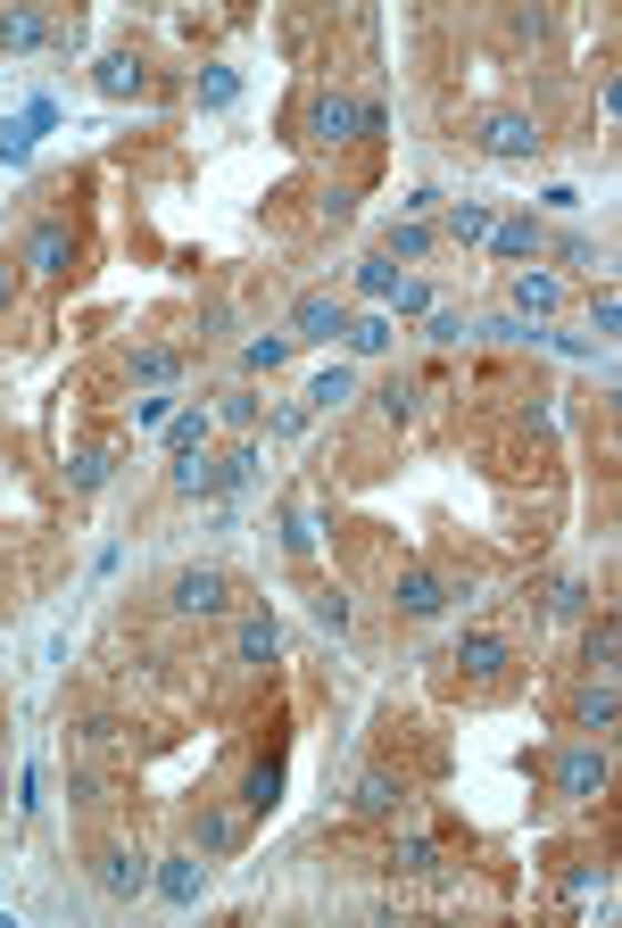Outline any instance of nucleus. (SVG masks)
I'll list each match as a JSON object with an SVG mask.
<instances>
[{"mask_svg": "<svg viewBox=\"0 0 622 928\" xmlns=\"http://www.w3.org/2000/svg\"><path fill=\"white\" fill-rule=\"evenodd\" d=\"M340 332H349V307H340L333 290H307V299L290 307V340H307V348H333Z\"/></svg>", "mask_w": 622, "mask_h": 928, "instance_id": "nucleus-1", "label": "nucleus"}, {"mask_svg": "<svg viewBox=\"0 0 622 928\" xmlns=\"http://www.w3.org/2000/svg\"><path fill=\"white\" fill-rule=\"evenodd\" d=\"M92 879H100V896L133 904V896L150 887V854H133V846H100V854H92Z\"/></svg>", "mask_w": 622, "mask_h": 928, "instance_id": "nucleus-2", "label": "nucleus"}, {"mask_svg": "<svg viewBox=\"0 0 622 928\" xmlns=\"http://www.w3.org/2000/svg\"><path fill=\"white\" fill-rule=\"evenodd\" d=\"M307 142H316V150L357 142V100L349 92H316V100H307Z\"/></svg>", "mask_w": 622, "mask_h": 928, "instance_id": "nucleus-3", "label": "nucleus"}, {"mask_svg": "<svg viewBox=\"0 0 622 928\" xmlns=\"http://www.w3.org/2000/svg\"><path fill=\"white\" fill-rule=\"evenodd\" d=\"M175 614H224V598H233V581H224L216 564H192V572H175Z\"/></svg>", "mask_w": 622, "mask_h": 928, "instance_id": "nucleus-4", "label": "nucleus"}, {"mask_svg": "<svg viewBox=\"0 0 622 928\" xmlns=\"http://www.w3.org/2000/svg\"><path fill=\"white\" fill-rule=\"evenodd\" d=\"M50 42H67L50 9H0V50H50Z\"/></svg>", "mask_w": 622, "mask_h": 928, "instance_id": "nucleus-5", "label": "nucleus"}, {"mask_svg": "<svg viewBox=\"0 0 622 928\" xmlns=\"http://www.w3.org/2000/svg\"><path fill=\"white\" fill-rule=\"evenodd\" d=\"M481 150H490V157H531V150H540V125L514 116V109H498V116H481Z\"/></svg>", "mask_w": 622, "mask_h": 928, "instance_id": "nucleus-6", "label": "nucleus"}, {"mask_svg": "<svg viewBox=\"0 0 622 928\" xmlns=\"http://www.w3.org/2000/svg\"><path fill=\"white\" fill-rule=\"evenodd\" d=\"M26 266H33V274H67V266H75V233H67L59 216L33 224V233H26Z\"/></svg>", "mask_w": 622, "mask_h": 928, "instance_id": "nucleus-7", "label": "nucleus"}, {"mask_svg": "<svg viewBox=\"0 0 622 928\" xmlns=\"http://www.w3.org/2000/svg\"><path fill=\"white\" fill-rule=\"evenodd\" d=\"M557 787L564 796H598V787H606V746H564L557 755Z\"/></svg>", "mask_w": 622, "mask_h": 928, "instance_id": "nucleus-8", "label": "nucleus"}, {"mask_svg": "<svg viewBox=\"0 0 622 928\" xmlns=\"http://www.w3.org/2000/svg\"><path fill=\"white\" fill-rule=\"evenodd\" d=\"M440 605H448V581H440V572H424V564L399 572V614H407V622H431Z\"/></svg>", "mask_w": 622, "mask_h": 928, "instance_id": "nucleus-9", "label": "nucleus"}, {"mask_svg": "<svg viewBox=\"0 0 622 928\" xmlns=\"http://www.w3.org/2000/svg\"><path fill=\"white\" fill-rule=\"evenodd\" d=\"M200 879H207V870L192 863V854H166V863L150 870V887H159L166 904H200Z\"/></svg>", "mask_w": 622, "mask_h": 928, "instance_id": "nucleus-10", "label": "nucleus"}, {"mask_svg": "<svg viewBox=\"0 0 622 928\" xmlns=\"http://www.w3.org/2000/svg\"><path fill=\"white\" fill-rule=\"evenodd\" d=\"M233 655H241V663H274V655H283V630H274V614H241Z\"/></svg>", "mask_w": 622, "mask_h": 928, "instance_id": "nucleus-11", "label": "nucleus"}, {"mask_svg": "<svg viewBox=\"0 0 622 928\" xmlns=\"http://www.w3.org/2000/svg\"><path fill=\"white\" fill-rule=\"evenodd\" d=\"M207 431H216V415H207V407H175V424H166L175 465H183V457H207Z\"/></svg>", "mask_w": 622, "mask_h": 928, "instance_id": "nucleus-12", "label": "nucleus"}, {"mask_svg": "<svg viewBox=\"0 0 622 928\" xmlns=\"http://www.w3.org/2000/svg\"><path fill=\"white\" fill-rule=\"evenodd\" d=\"M457 663L473 680H498L507 672V639H498V630H473V639H457Z\"/></svg>", "mask_w": 622, "mask_h": 928, "instance_id": "nucleus-13", "label": "nucleus"}, {"mask_svg": "<svg viewBox=\"0 0 622 928\" xmlns=\"http://www.w3.org/2000/svg\"><path fill=\"white\" fill-rule=\"evenodd\" d=\"M557 299H564V283H557V274H540V266H523V274H514V307H523V315H557Z\"/></svg>", "mask_w": 622, "mask_h": 928, "instance_id": "nucleus-14", "label": "nucleus"}, {"mask_svg": "<svg viewBox=\"0 0 622 928\" xmlns=\"http://www.w3.org/2000/svg\"><path fill=\"white\" fill-rule=\"evenodd\" d=\"M573 722H581V730H614V672H598L590 689L573 696Z\"/></svg>", "mask_w": 622, "mask_h": 928, "instance_id": "nucleus-15", "label": "nucleus"}, {"mask_svg": "<svg viewBox=\"0 0 622 928\" xmlns=\"http://www.w3.org/2000/svg\"><path fill=\"white\" fill-rule=\"evenodd\" d=\"M241 804H249V813H257V820H266V813H274V804H283V763H257V772H249V779H241Z\"/></svg>", "mask_w": 622, "mask_h": 928, "instance_id": "nucleus-16", "label": "nucleus"}, {"mask_svg": "<svg viewBox=\"0 0 622 928\" xmlns=\"http://www.w3.org/2000/svg\"><path fill=\"white\" fill-rule=\"evenodd\" d=\"M399 804H407V779H390V772L357 779V813H399Z\"/></svg>", "mask_w": 622, "mask_h": 928, "instance_id": "nucleus-17", "label": "nucleus"}, {"mask_svg": "<svg viewBox=\"0 0 622 928\" xmlns=\"http://www.w3.org/2000/svg\"><path fill=\"white\" fill-rule=\"evenodd\" d=\"M142 59H133V50H109V59H100V92H116V100H125V92H142Z\"/></svg>", "mask_w": 622, "mask_h": 928, "instance_id": "nucleus-18", "label": "nucleus"}, {"mask_svg": "<svg viewBox=\"0 0 622 928\" xmlns=\"http://www.w3.org/2000/svg\"><path fill=\"white\" fill-rule=\"evenodd\" d=\"M340 340H349V357H383V348H390V315H349Z\"/></svg>", "mask_w": 622, "mask_h": 928, "instance_id": "nucleus-19", "label": "nucleus"}, {"mask_svg": "<svg viewBox=\"0 0 622 928\" xmlns=\"http://www.w3.org/2000/svg\"><path fill=\"white\" fill-rule=\"evenodd\" d=\"M290 348H299L290 332H257V340L241 348V365H249V374H274V365H290Z\"/></svg>", "mask_w": 622, "mask_h": 928, "instance_id": "nucleus-20", "label": "nucleus"}, {"mask_svg": "<svg viewBox=\"0 0 622 928\" xmlns=\"http://www.w3.org/2000/svg\"><path fill=\"white\" fill-rule=\"evenodd\" d=\"M490 241H498V257H540V224H531V216L490 224Z\"/></svg>", "mask_w": 622, "mask_h": 928, "instance_id": "nucleus-21", "label": "nucleus"}, {"mask_svg": "<svg viewBox=\"0 0 622 928\" xmlns=\"http://www.w3.org/2000/svg\"><path fill=\"white\" fill-rule=\"evenodd\" d=\"M109 472H116V457H109V448H83V457H75V472H67V481H75V498H92V489L109 481Z\"/></svg>", "mask_w": 622, "mask_h": 928, "instance_id": "nucleus-22", "label": "nucleus"}, {"mask_svg": "<svg viewBox=\"0 0 622 928\" xmlns=\"http://www.w3.org/2000/svg\"><path fill=\"white\" fill-rule=\"evenodd\" d=\"M192 846L200 854H224V846H233V813H192Z\"/></svg>", "mask_w": 622, "mask_h": 928, "instance_id": "nucleus-23", "label": "nucleus"}, {"mask_svg": "<svg viewBox=\"0 0 622 928\" xmlns=\"http://www.w3.org/2000/svg\"><path fill=\"white\" fill-rule=\"evenodd\" d=\"M175 374H183L175 348H133V381H175Z\"/></svg>", "mask_w": 622, "mask_h": 928, "instance_id": "nucleus-24", "label": "nucleus"}, {"mask_svg": "<svg viewBox=\"0 0 622 928\" xmlns=\"http://www.w3.org/2000/svg\"><path fill=\"white\" fill-rule=\"evenodd\" d=\"M349 390H357V374H349V365H333V374H316V381H307V407H340Z\"/></svg>", "mask_w": 622, "mask_h": 928, "instance_id": "nucleus-25", "label": "nucleus"}, {"mask_svg": "<svg viewBox=\"0 0 622 928\" xmlns=\"http://www.w3.org/2000/svg\"><path fill=\"white\" fill-rule=\"evenodd\" d=\"M448 233H457V241H490V207L457 200V207H448Z\"/></svg>", "mask_w": 622, "mask_h": 928, "instance_id": "nucleus-26", "label": "nucleus"}, {"mask_svg": "<svg viewBox=\"0 0 622 928\" xmlns=\"http://www.w3.org/2000/svg\"><path fill=\"white\" fill-rule=\"evenodd\" d=\"M357 290H366V299H390V290H399V266H390V257H366V266H357Z\"/></svg>", "mask_w": 622, "mask_h": 928, "instance_id": "nucleus-27", "label": "nucleus"}, {"mask_svg": "<svg viewBox=\"0 0 622 928\" xmlns=\"http://www.w3.org/2000/svg\"><path fill=\"white\" fill-rule=\"evenodd\" d=\"M216 424H224V431H249V424H257V398H249V390H224V398H216Z\"/></svg>", "mask_w": 622, "mask_h": 928, "instance_id": "nucleus-28", "label": "nucleus"}, {"mask_svg": "<svg viewBox=\"0 0 622 928\" xmlns=\"http://www.w3.org/2000/svg\"><path fill=\"white\" fill-rule=\"evenodd\" d=\"M33 133H42V125H33V116H17V125H0V157H9V166H26Z\"/></svg>", "mask_w": 622, "mask_h": 928, "instance_id": "nucleus-29", "label": "nucleus"}, {"mask_svg": "<svg viewBox=\"0 0 622 928\" xmlns=\"http://www.w3.org/2000/svg\"><path fill=\"white\" fill-rule=\"evenodd\" d=\"M390 863H399V870H431V863H440V846L415 829V837H399V854H390Z\"/></svg>", "mask_w": 622, "mask_h": 928, "instance_id": "nucleus-30", "label": "nucleus"}, {"mask_svg": "<svg viewBox=\"0 0 622 928\" xmlns=\"http://www.w3.org/2000/svg\"><path fill=\"white\" fill-rule=\"evenodd\" d=\"M133 424H142V431H166V424H175V390L142 398V407H133Z\"/></svg>", "mask_w": 622, "mask_h": 928, "instance_id": "nucleus-31", "label": "nucleus"}, {"mask_svg": "<svg viewBox=\"0 0 622 928\" xmlns=\"http://www.w3.org/2000/svg\"><path fill=\"white\" fill-rule=\"evenodd\" d=\"M424 249H431L424 224H390V257H424Z\"/></svg>", "mask_w": 622, "mask_h": 928, "instance_id": "nucleus-32", "label": "nucleus"}, {"mask_svg": "<svg viewBox=\"0 0 622 928\" xmlns=\"http://www.w3.org/2000/svg\"><path fill=\"white\" fill-rule=\"evenodd\" d=\"M390 307H399V315H431V283H399V290H390Z\"/></svg>", "mask_w": 622, "mask_h": 928, "instance_id": "nucleus-33", "label": "nucleus"}, {"mask_svg": "<svg viewBox=\"0 0 622 928\" xmlns=\"http://www.w3.org/2000/svg\"><path fill=\"white\" fill-rule=\"evenodd\" d=\"M233 92H241V75H233V67H216V75L200 83V100H207V109H224V100H233Z\"/></svg>", "mask_w": 622, "mask_h": 928, "instance_id": "nucleus-34", "label": "nucleus"}, {"mask_svg": "<svg viewBox=\"0 0 622 928\" xmlns=\"http://www.w3.org/2000/svg\"><path fill=\"white\" fill-rule=\"evenodd\" d=\"M316 622H324V630H349V598H340V589H324V598H316Z\"/></svg>", "mask_w": 622, "mask_h": 928, "instance_id": "nucleus-35", "label": "nucleus"}, {"mask_svg": "<svg viewBox=\"0 0 622 928\" xmlns=\"http://www.w3.org/2000/svg\"><path fill=\"white\" fill-rule=\"evenodd\" d=\"M383 415H390V424H407V415H415V390H407V381H383Z\"/></svg>", "mask_w": 622, "mask_h": 928, "instance_id": "nucleus-36", "label": "nucleus"}, {"mask_svg": "<svg viewBox=\"0 0 622 928\" xmlns=\"http://www.w3.org/2000/svg\"><path fill=\"white\" fill-rule=\"evenodd\" d=\"M431 340L457 348V340H465V315H457V307H440V315H431Z\"/></svg>", "mask_w": 622, "mask_h": 928, "instance_id": "nucleus-37", "label": "nucleus"}, {"mask_svg": "<svg viewBox=\"0 0 622 928\" xmlns=\"http://www.w3.org/2000/svg\"><path fill=\"white\" fill-rule=\"evenodd\" d=\"M283 548H290V555H307V548H316V514H290V531H283Z\"/></svg>", "mask_w": 622, "mask_h": 928, "instance_id": "nucleus-38", "label": "nucleus"}, {"mask_svg": "<svg viewBox=\"0 0 622 928\" xmlns=\"http://www.w3.org/2000/svg\"><path fill=\"white\" fill-rule=\"evenodd\" d=\"M590 663H598V672H614V622L590 630Z\"/></svg>", "mask_w": 622, "mask_h": 928, "instance_id": "nucleus-39", "label": "nucleus"}, {"mask_svg": "<svg viewBox=\"0 0 622 928\" xmlns=\"http://www.w3.org/2000/svg\"><path fill=\"white\" fill-rule=\"evenodd\" d=\"M548 605H557V614H581V605H590V589H581V581H557V598H548Z\"/></svg>", "mask_w": 622, "mask_h": 928, "instance_id": "nucleus-40", "label": "nucleus"}, {"mask_svg": "<svg viewBox=\"0 0 622 928\" xmlns=\"http://www.w3.org/2000/svg\"><path fill=\"white\" fill-rule=\"evenodd\" d=\"M17 299V274H9V257H0V307H9Z\"/></svg>", "mask_w": 622, "mask_h": 928, "instance_id": "nucleus-41", "label": "nucleus"}]
</instances>
